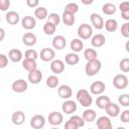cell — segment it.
I'll use <instances>...</instances> for the list:
<instances>
[{"label": "cell", "instance_id": "obj_1", "mask_svg": "<svg viewBox=\"0 0 129 129\" xmlns=\"http://www.w3.org/2000/svg\"><path fill=\"white\" fill-rule=\"evenodd\" d=\"M76 98H77V101L83 107H86V108H89L93 103V98L86 89L79 90L76 94Z\"/></svg>", "mask_w": 129, "mask_h": 129}, {"label": "cell", "instance_id": "obj_2", "mask_svg": "<svg viewBox=\"0 0 129 129\" xmlns=\"http://www.w3.org/2000/svg\"><path fill=\"white\" fill-rule=\"evenodd\" d=\"M101 68H102V62L98 58L95 60L87 61L85 66V73L89 77H94L101 71Z\"/></svg>", "mask_w": 129, "mask_h": 129}, {"label": "cell", "instance_id": "obj_3", "mask_svg": "<svg viewBox=\"0 0 129 129\" xmlns=\"http://www.w3.org/2000/svg\"><path fill=\"white\" fill-rule=\"evenodd\" d=\"M78 36L80 39H89L93 36V27L88 23H82L78 27Z\"/></svg>", "mask_w": 129, "mask_h": 129}, {"label": "cell", "instance_id": "obj_4", "mask_svg": "<svg viewBox=\"0 0 129 129\" xmlns=\"http://www.w3.org/2000/svg\"><path fill=\"white\" fill-rule=\"evenodd\" d=\"M113 86L118 90H123L128 86V78L124 74H118L113 79Z\"/></svg>", "mask_w": 129, "mask_h": 129}, {"label": "cell", "instance_id": "obj_5", "mask_svg": "<svg viewBox=\"0 0 129 129\" xmlns=\"http://www.w3.org/2000/svg\"><path fill=\"white\" fill-rule=\"evenodd\" d=\"M45 118L43 115H40V114H36L34 116L31 117L30 119V126L33 128V129H41L44 127L45 125Z\"/></svg>", "mask_w": 129, "mask_h": 129}, {"label": "cell", "instance_id": "obj_6", "mask_svg": "<svg viewBox=\"0 0 129 129\" xmlns=\"http://www.w3.org/2000/svg\"><path fill=\"white\" fill-rule=\"evenodd\" d=\"M63 121V116L60 112L57 111H52L49 113L48 115V123L50 125H52L53 127H56L58 125H60Z\"/></svg>", "mask_w": 129, "mask_h": 129}, {"label": "cell", "instance_id": "obj_7", "mask_svg": "<svg viewBox=\"0 0 129 129\" xmlns=\"http://www.w3.org/2000/svg\"><path fill=\"white\" fill-rule=\"evenodd\" d=\"M27 88H28V84L23 79H18L14 81L11 85V89L15 93H23L27 90Z\"/></svg>", "mask_w": 129, "mask_h": 129}, {"label": "cell", "instance_id": "obj_8", "mask_svg": "<svg viewBox=\"0 0 129 129\" xmlns=\"http://www.w3.org/2000/svg\"><path fill=\"white\" fill-rule=\"evenodd\" d=\"M106 89V85L102 81H95L90 86V92L94 95H102Z\"/></svg>", "mask_w": 129, "mask_h": 129}, {"label": "cell", "instance_id": "obj_9", "mask_svg": "<svg viewBox=\"0 0 129 129\" xmlns=\"http://www.w3.org/2000/svg\"><path fill=\"white\" fill-rule=\"evenodd\" d=\"M40 59L45 61V62H48V61H52L54 59V56H55V52L52 48H49V47H44L40 50Z\"/></svg>", "mask_w": 129, "mask_h": 129}, {"label": "cell", "instance_id": "obj_10", "mask_svg": "<svg viewBox=\"0 0 129 129\" xmlns=\"http://www.w3.org/2000/svg\"><path fill=\"white\" fill-rule=\"evenodd\" d=\"M57 95L61 99L69 100L73 96V90L69 85H60L57 89Z\"/></svg>", "mask_w": 129, "mask_h": 129}, {"label": "cell", "instance_id": "obj_11", "mask_svg": "<svg viewBox=\"0 0 129 129\" xmlns=\"http://www.w3.org/2000/svg\"><path fill=\"white\" fill-rule=\"evenodd\" d=\"M98 129H113L112 122L108 116H100L96 121Z\"/></svg>", "mask_w": 129, "mask_h": 129}, {"label": "cell", "instance_id": "obj_12", "mask_svg": "<svg viewBox=\"0 0 129 129\" xmlns=\"http://www.w3.org/2000/svg\"><path fill=\"white\" fill-rule=\"evenodd\" d=\"M90 20H91V23L94 28H96L98 30L104 28V19L98 13H92L90 15Z\"/></svg>", "mask_w": 129, "mask_h": 129}, {"label": "cell", "instance_id": "obj_13", "mask_svg": "<svg viewBox=\"0 0 129 129\" xmlns=\"http://www.w3.org/2000/svg\"><path fill=\"white\" fill-rule=\"evenodd\" d=\"M21 25L26 30H31L36 26V19L33 16L26 15L21 19Z\"/></svg>", "mask_w": 129, "mask_h": 129}, {"label": "cell", "instance_id": "obj_14", "mask_svg": "<svg viewBox=\"0 0 129 129\" xmlns=\"http://www.w3.org/2000/svg\"><path fill=\"white\" fill-rule=\"evenodd\" d=\"M61 110L66 114H73L77 111V103L73 100H67L61 105Z\"/></svg>", "mask_w": 129, "mask_h": 129}, {"label": "cell", "instance_id": "obj_15", "mask_svg": "<svg viewBox=\"0 0 129 129\" xmlns=\"http://www.w3.org/2000/svg\"><path fill=\"white\" fill-rule=\"evenodd\" d=\"M51 43H52L53 48L58 49V50H61V49H63V48L66 47V45H67V39H66V37L62 36V35H55V36L52 38Z\"/></svg>", "mask_w": 129, "mask_h": 129}, {"label": "cell", "instance_id": "obj_16", "mask_svg": "<svg viewBox=\"0 0 129 129\" xmlns=\"http://www.w3.org/2000/svg\"><path fill=\"white\" fill-rule=\"evenodd\" d=\"M50 70L55 75L61 74L64 71V62L61 59H53L50 61Z\"/></svg>", "mask_w": 129, "mask_h": 129}, {"label": "cell", "instance_id": "obj_17", "mask_svg": "<svg viewBox=\"0 0 129 129\" xmlns=\"http://www.w3.org/2000/svg\"><path fill=\"white\" fill-rule=\"evenodd\" d=\"M42 80V73L40 70L36 69L34 71H31L28 73V81L33 84V85H37L41 82Z\"/></svg>", "mask_w": 129, "mask_h": 129}, {"label": "cell", "instance_id": "obj_18", "mask_svg": "<svg viewBox=\"0 0 129 129\" xmlns=\"http://www.w3.org/2000/svg\"><path fill=\"white\" fill-rule=\"evenodd\" d=\"M105 111H106L108 117H113V118H115V117H117V116L120 114V107H119L116 103L110 102V103L106 106Z\"/></svg>", "mask_w": 129, "mask_h": 129}, {"label": "cell", "instance_id": "obj_19", "mask_svg": "<svg viewBox=\"0 0 129 129\" xmlns=\"http://www.w3.org/2000/svg\"><path fill=\"white\" fill-rule=\"evenodd\" d=\"M106 42V37L102 33H97L92 36L91 38V44L94 47H101L105 44Z\"/></svg>", "mask_w": 129, "mask_h": 129}, {"label": "cell", "instance_id": "obj_20", "mask_svg": "<svg viewBox=\"0 0 129 129\" xmlns=\"http://www.w3.org/2000/svg\"><path fill=\"white\" fill-rule=\"evenodd\" d=\"M36 40H37L36 35L34 33H32V32H26L22 36V42L26 46H33V45H35Z\"/></svg>", "mask_w": 129, "mask_h": 129}, {"label": "cell", "instance_id": "obj_21", "mask_svg": "<svg viewBox=\"0 0 129 129\" xmlns=\"http://www.w3.org/2000/svg\"><path fill=\"white\" fill-rule=\"evenodd\" d=\"M11 121L14 125L16 126H19V125H22L25 121V115L22 111H15L13 112L12 116H11Z\"/></svg>", "mask_w": 129, "mask_h": 129}, {"label": "cell", "instance_id": "obj_22", "mask_svg": "<svg viewBox=\"0 0 129 129\" xmlns=\"http://www.w3.org/2000/svg\"><path fill=\"white\" fill-rule=\"evenodd\" d=\"M22 57H23V54H22V51L20 49L12 48L8 52V58L12 62H19L22 59Z\"/></svg>", "mask_w": 129, "mask_h": 129}, {"label": "cell", "instance_id": "obj_23", "mask_svg": "<svg viewBox=\"0 0 129 129\" xmlns=\"http://www.w3.org/2000/svg\"><path fill=\"white\" fill-rule=\"evenodd\" d=\"M6 21L10 24V25H15L20 21V16L16 11H8L5 15Z\"/></svg>", "mask_w": 129, "mask_h": 129}, {"label": "cell", "instance_id": "obj_24", "mask_svg": "<svg viewBox=\"0 0 129 129\" xmlns=\"http://www.w3.org/2000/svg\"><path fill=\"white\" fill-rule=\"evenodd\" d=\"M96 117H97V114H96V111L93 110V109H86L84 112H83V115H82V118L84 119L85 122H93L96 120Z\"/></svg>", "mask_w": 129, "mask_h": 129}, {"label": "cell", "instance_id": "obj_25", "mask_svg": "<svg viewBox=\"0 0 129 129\" xmlns=\"http://www.w3.org/2000/svg\"><path fill=\"white\" fill-rule=\"evenodd\" d=\"M104 26L108 32H114L118 29V22L114 18H109L104 22Z\"/></svg>", "mask_w": 129, "mask_h": 129}, {"label": "cell", "instance_id": "obj_26", "mask_svg": "<svg viewBox=\"0 0 129 129\" xmlns=\"http://www.w3.org/2000/svg\"><path fill=\"white\" fill-rule=\"evenodd\" d=\"M111 102L110 98L106 95H100L99 97H97L96 99V106L99 109H105L106 106Z\"/></svg>", "mask_w": 129, "mask_h": 129}, {"label": "cell", "instance_id": "obj_27", "mask_svg": "<svg viewBox=\"0 0 129 129\" xmlns=\"http://www.w3.org/2000/svg\"><path fill=\"white\" fill-rule=\"evenodd\" d=\"M70 47H71V49H72L75 53H77V52H80L81 50H83V48H84V43H83V41H82L80 38H74V39L71 41V43H70Z\"/></svg>", "mask_w": 129, "mask_h": 129}, {"label": "cell", "instance_id": "obj_28", "mask_svg": "<svg viewBox=\"0 0 129 129\" xmlns=\"http://www.w3.org/2000/svg\"><path fill=\"white\" fill-rule=\"evenodd\" d=\"M64 61L67 64L76 66L80 61V56L75 52H70V53H67V55L64 57Z\"/></svg>", "mask_w": 129, "mask_h": 129}, {"label": "cell", "instance_id": "obj_29", "mask_svg": "<svg viewBox=\"0 0 129 129\" xmlns=\"http://www.w3.org/2000/svg\"><path fill=\"white\" fill-rule=\"evenodd\" d=\"M47 15H48L47 9L43 6H39V7L35 8V10H34V16L36 19L43 20V19L47 18Z\"/></svg>", "mask_w": 129, "mask_h": 129}, {"label": "cell", "instance_id": "obj_30", "mask_svg": "<svg viewBox=\"0 0 129 129\" xmlns=\"http://www.w3.org/2000/svg\"><path fill=\"white\" fill-rule=\"evenodd\" d=\"M61 20L63 22L64 25L67 26H72L74 25L76 19H75V14H72V13H69V12H66L63 11L62 13V16H61Z\"/></svg>", "mask_w": 129, "mask_h": 129}, {"label": "cell", "instance_id": "obj_31", "mask_svg": "<svg viewBox=\"0 0 129 129\" xmlns=\"http://www.w3.org/2000/svg\"><path fill=\"white\" fill-rule=\"evenodd\" d=\"M22 67L24 70H26L28 73L31 71H34L37 69V63L36 60H32V59H26L24 58L22 60Z\"/></svg>", "mask_w": 129, "mask_h": 129}, {"label": "cell", "instance_id": "obj_32", "mask_svg": "<svg viewBox=\"0 0 129 129\" xmlns=\"http://www.w3.org/2000/svg\"><path fill=\"white\" fill-rule=\"evenodd\" d=\"M116 10H117V8H116L115 4L110 3V2H107L102 6V11L106 15H113L116 13Z\"/></svg>", "mask_w": 129, "mask_h": 129}, {"label": "cell", "instance_id": "obj_33", "mask_svg": "<svg viewBox=\"0 0 129 129\" xmlns=\"http://www.w3.org/2000/svg\"><path fill=\"white\" fill-rule=\"evenodd\" d=\"M97 56H98V52L94 48H87L84 51V57L86 58L87 61L95 60L97 59Z\"/></svg>", "mask_w": 129, "mask_h": 129}, {"label": "cell", "instance_id": "obj_34", "mask_svg": "<svg viewBox=\"0 0 129 129\" xmlns=\"http://www.w3.org/2000/svg\"><path fill=\"white\" fill-rule=\"evenodd\" d=\"M58 83H59V80L56 76L54 75H51L49 76L47 79H46V86L50 89H53V88H56L58 86Z\"/></svg>", "mask_w": 129, "mask_h": 129}, {"label": "cell", "instance_id": "obj_35", "mask_svg": "<svg viewBox=\"0 0 129 129\" xmlns=\"http://www.w3.org/2000/svg\"><path fill=\"white\" fill-rule=\"evenodd\" d=\"M46 22L52 23L53 25L57 26L60 22V16L57 13H50V14L47 15V21Z\"/></svg>", "mask_w": 129, "mask_h": 129}, {"label": "cell", "instance_id": "obj_36", "mask_svg": "<svg viewBox=\"0 0 129 129\" xmlns=\"http://www.w3.org/2000/svg\"><path fill=\"white\" fill-rule=\"evenodd\" d=\"M55 29H56V26L53 25L52 23L45 22L43 24V32L45 34H47V35H52L55 32Z\"/></svg>", "mask_w": 129, "mask_h": 129}, {"label": "cell", "instance_id": "obj_37", "mask_svg": "<svg viewBox=\"0 0 129 129\" xmlns=\"http://www.w3.org/2000/svg\"><path fill=\"white\" fill-rule=\"evenodd\" d=\"M64 11L69 12V13H72V14H76L79 11V5L77 3H75V2H70V3H68L66 5Z\"/></svg>", "mask_w": 129, "mask_h": 129}, {"label": "cell", "instance_id": "obj_38", "mask_svg": "<svg viewBox=\"0 0 129 129\" xmlns=\"http://www.w3.org/2000/svg\"><path fill=\"white\" fill-rule=\"evenodd\" d=\"M38 57V53L35 49L29 48L24 52V58L26 59H32V60H36Z\"/></svg>", "mask_w": 129, "mask_h": 129}, {"label": "cell", "instance_id": "obj_39", "mask_svg": "<svg viewBox=\"0 0 129 129\" xmlns=\"http://www.w3.org/2000/svg\"><path fill=\"white\" fill-rule=\"evenodd\" d=\"M118 102L121 106L123 107H128L129 106V95L128 94H122L118 97Z\"/></svg>", "mask_w": 129, "mask_h": 129}, {"label": "cell", "instance_id": "obj_40", "mask_svg": "<svg viewBox=\"0 0 129 129\" xmlns=\"http://www.w3.org/2000/svg\"><path fill=\"white\" fill-rule=\"evenodd\" d=\"M70 120L73 121L79 128H80V127H83V126L85 125V121H84V119H83L81 116H79V115H73V116L70 118Z\"/></svg>", "mask_w": 129, "mask_h": 129}, {"label": "cell", "instance_id": "obj_41", "mask_svg": "<svg viewBox=\"0 0 129 129\" xmlns=\"http://www.w3.org/2000/svg\"><path fill=\"white\" fill-rule=\"evenodd\" d=\"M119 68H120V70L122 72L127 73L129 71V58L125 57V58L121 59L120 62H119Z\"/></svg>", "mask_w": 129, "mask_h": 129}, {"label": "cell", "instance_id": "obj_42", "mask_svg": "<svg viewBox=\"0 0 129 129\" xmlns=\"http://www.w3.org/2000/svg\"><path fill=\"white\" fill-rule=\"evenodd\" d=\"M121 34L125 38L129 37V23L128 22H125V23L122 24V26H121Z\"/></svg>", "mask_w": 129, "mask_h": 129}, {"label": "cell", "instance_id": "obj_43", "mask_svg": "<svg viewBox=\"0 0 129 129\" xmlns=\"http://www.w3.org/2000/svg\"><path fill=\"white\" fill-rule=\"evenodd\" d=\"M7 64H8V57L5 54L0 53V69L6 68Z\"/></svg>", "mask_w": 129, "mask_h": 129}, {"label": "cell", "instance_id": "obj_44", "mask_svg": "<svg viewBox=\"0 0 129 129\" xmlns=\"http://www.w3.org/2000/svg\"><path fill=\"white\" fill-rule=\"evenodd\" d=\"M120 119L123 123H128L129 122V110H124L121 115H120Z\"/></svg>", "mask_w": 129, "mask_h": 129}, {"label": "cell", "instance_id": "obj_45", "mask_svg": "<svg viewBox=\"0 0 129 129\" xmlns=\"http://www.w3.org/2000/svg\"><path fill=\"white\" fill-rule=\"evenodd\" d=\"M9 6H10V1L9 0H0V10L1 11L8 10Z\"/></svg>", "mask_w": 129, "mask_h": 129}, {"label": "cell", "instance_id": "obj_46", "mask_svg": "<svg viewBox=\"0 0 129 129\" xmlns=\"http://www.w3.org/2000/svg\"><path fill=\"white\" fill-rule=\"evenodd\" d=\"M64 129H79V127L70 119L64 123Z\"/></svg>", "mask_w": 129, "mask_h": 129}, {"label": "cell", "instance_id": "obj_47", "mask_svg": "<svg viewBox=\"0 0 129 129\" xmlns=\"http://www.w3.org/2000/svg\"><path fill=\"white\" fill-rule=\"evenodd\" d=\"M119 9L121 10V12H123V11H129V2L128 1L121 2L120 5H119Z\"/></svg>", "mask_w": 129, "mask_h": 129}, {"label": "cell", "instance_id": "obj_48", "mask_svg": "<svg viewBox=\"0 0 129 129\" xmlns=\"http://www.w3.org/2000/svg\"><path fill=\"white\" fill-rule=\"evenodd\" d=\"M39 4V1L38 0H26V5L30 8H34V7H37Z\"/></svg>", "mask_w": 129, "mask_h": 129}, {"label": "cell", "instance_id": "obj_49", "mask_svg": "<svg viewBox=\"0 0 129 129\" xmlns=\"http://www.w3.org/2000/svg\"><path fill=\"white\" fill-rule=\"evenodd\" d=\"M121 16L125 20H129V11H123L121 12Z\"/></svg>", "mask_w": 129, "mask_h": 129}, {"label": "cell", "instance_id": "obj_50", "mask_svg": "<svg viewBox=\"0 0 129 129\" xmlns=\"http://www.w3.org/2000/svg\"><path fill=\"white\" fill-rule=\"evenodd\" d=\"M5 38V30L0 27V41H2Z\"/></svg>", "mask_w": 129, "mask_h": 129}, {"label": "cell", "instance_id": "obj_51", "mask_svg": "<svg viewBox=\"0 0 129 129\" xmlns=\"http://www.w3.org/2000/svg\"><path fill=\"white\" fill-rule=\"evenodd\" d=\"M125 48H126V51H129V41H127V42H126Z\"/></svg>", "mask_w": 129, "mask_h": 129}, {"label": "cell", "instance_id": "obj_52", "mask_svg": "<svg viewBox=\"0 0 129 129\" xmlns=\"http://www.w3.org/2000/svg\"><path fill=\"white\" fill-rule=\"evenodd\" d=\"M82 3H84V4H92L93 3V1H82Z\"/></svg>", "mask_w": 129, "mask_h": 129}, {"label": "cell", "instance_id": "obj_53", "mask_svg": "<svg viewBox=\"0 0 129 129\" xmlns=\"http://www.w3.org/2000/svg\"><path fill=\"white\" fill-rule=\"evenodd\" d=\"M116 129H126V128L125 127H117Z\"/></svg>", "mask_w": 129, "mask_h": 129}, {"label": "cell", "instance_id": "obj_54", "mask_svg": "<svg viewBox=\"0 0 129 129\" xmlns=\"http://www.w3.org/2000/svg\"><path fill=\"white\" fill-rule=\"evenodd\" d=\"M50 129H59V128H57V127H52V128H50Z\"/></svg>", "mask_w": 129, "mask_h": 129}, {"label": "cell", "instance_id": "obj_55", "mask_svg": "<svg viewBox=\"0 0 129 129\" xmlns=\"http://www.w3.org/2000/svg\"><path fill=\"white\" fill-rule=\"evenodd\" d=\"M88 129H94V128H88Z\"/></svg>", "mask_w": 129, "mask_h": 129}, {"label": "cell", "instance_id": "obj_56", "mask_svg": "<svg viewBox=\"0 0 129 129\" xmlns=\"http://www.w3.org/2000/svg\"><path fill=\"white\" fill-rule=\"evenodd\" d=\"M0 22H1V17H0Z\"/></svg>", "mask_w": 129, "mask_h": 129}]
</instances>
